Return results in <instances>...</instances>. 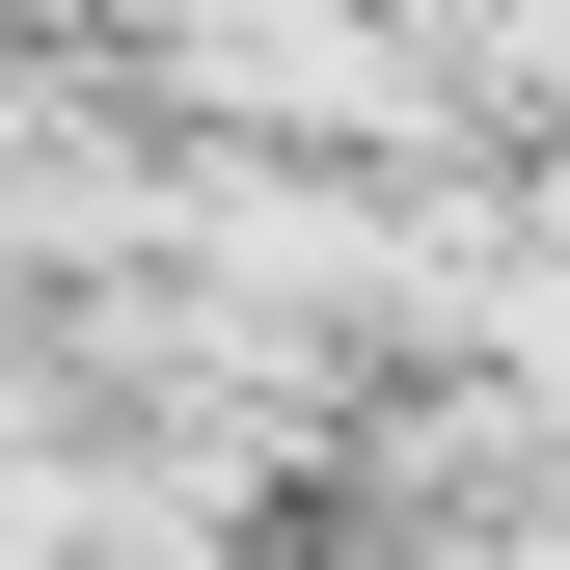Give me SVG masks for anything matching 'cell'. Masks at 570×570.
I'll use <instances>...</instances> for the list:
<instances>
[{"mask_svg":"<svg viewBox=\"0 0 570 570\" xmlns=\"http://www.w3.org/2000/svg\"><path fill=\"white\" fill-rule=\"evenodd\" d=\"M190 82L218 109H381V28L353 0H190Z\"/></svg>","mask_w":570,"mask_h":570,"instance_id":"cell-1","label":"cell"}]
</instances>
